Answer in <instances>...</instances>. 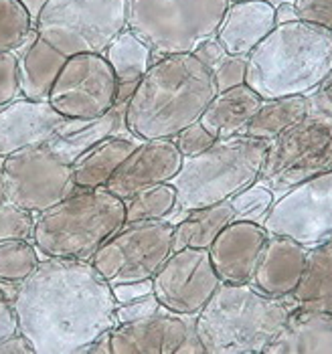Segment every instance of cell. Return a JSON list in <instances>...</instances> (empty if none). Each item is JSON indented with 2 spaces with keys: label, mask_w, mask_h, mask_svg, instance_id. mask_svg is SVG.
I'll return each instance as SVG.
<instances>
[{
  "label": "cell",
  "mask_w": 332,
  "mask_h": 354,
  "mask_svg": "<svg viewBox=\"0 0 332 354\" xmlns=\"http://www.w3.org/2000/svg\"><path fill=\"white\" fill-rule=\"evenodd\" d=\"M172 140H174L176 148L181 150V154L187 158V156H196V154L209 150V148L215 144L217 138L213 136V134L201 124V120H199V122H194L191 126H187L183 132H178Z\"/></svg>",
  "instance_id": "obj_37"
},
{
  "label": "cell",
  "mask_w": 332,
  "mask_h": 354,
  "mask_svg": "<svg viewBox=\"0 0 332 354\" xmlns=\"http://www.w3.org/2000/svg\"><path fill=\"white\" fill-rule=\"evenodd\" d=\"M25 6H27V10L30 12V17L35 19V23H37V17L41 15V10H43V6L49 2V0H21Z\"/></svg>",
  "instance_id": "obj_47"
},
{
  "label": "cell",
  "mask_w": 332,
  "mask_h": 354,
  "mask_svg": "<svg viewBox=\"0 0 332 354\" xmlns=\"http://www.w3.org/2000/svg\"><path fill=\"white\" fill-rule=\"evenodd\" d=\"M185 156L172 138L142 140L136 150L118 166L106 189L122 201L134 194L170 183L181 170Z\"/></svg>",
  "instance_id": "obj_17"
},
{
  "label": "cell",
  "mask_w": 332,
  "mask_h": 354,
  "mask_svg": "<svg viewBox=\"0 0 332 354\" xmlns=\"http://www.w3.org/2000/svg\"><path fill=\"white\" fill-rule=\"evenodd\" d=\"M331 142L332 115L306 113L300 122L270 140L259 183L279 196L306 178L332 170Z\"/></svg>",
  "instance_id": "obj_9"
},
{
  "label": "cell",
  "mask_w": 332,
  "mask_h": 354,
  "mask_svg": "<svg viewBox=\"0 0 332 354\" xmlns=\"http://www.w3.org/2000/svg\"><path fill=\"white\" fill-rule=\"evenodd\" d=\"M21 97L19 53L0 51V108Z\"/></svg>",
  "instance_id": "obj_35"
},
{
  "label": "cell",
  "mask_w": 332,
  "mask_h": 354,
  "mask_svg": "<svg viewBox=\"0 0 332 354\" xmlns=\"http://www.w3.org/2000/svg\"><path fill=\"white\" fill-rule=\"evenodd\" d=\"M35 213H28L21 207L4 203L0 207V241L6 239H27L33 241L35 233Z\"/></svg>",
  "instance_id": "obj_34"
},
{
  "label": "cell",
  "mask_w": 332,
  "mask_h": 354,
  "mask_svg": "<svg viewBox=\"0 0 332 354\" xmlns=\"http://www.w3.org/2000/svg\"><path fill=\"white\" fill-rule=\"evenodd\" d=\"M126 223L122 198L102 189H77L35 218L33 243L41 259L91 261L95 251Z\"/></svg>",
  "instance_id": "obj_6"
},
{
  "label": "cell",
  "mask_w": 332,
  "mask_h": 354,
  "mask_svg": "<svg viewBox=\"0 0 332 354\" xmlns=\"http://www.w3.org/2000/svg\"><path fill=\"white\" fill-rule=\"evenodd\" d=\"M306 102L310 111L332 115V71L310 93H306Z\"/></svg>",
  "instance_id": "obj_40"
},
{
  "label": "cell",
  "mask_w": 332,
  "mask_h": 354,
  "mask_svg": "<svg viewBox=\"0 0 332 354\" xmlns=\"http://www.w3.org/2000/svg\"><path fill=\"white\" fill-rule=\"evenodd\" d=\"M229 0H128V28L165 55L193 53L199 43L215 37Z\"/></svg>",
  "instance_id": "obj_7"
},
{
  "label": "cell",
  "mask_w": 332,
  "mask_h": 354,
  "mask_svg": "<svg viewBox=\"0 0 332 354\" xmlns=\"http://www.w3.org/2000/svg\"><path fill=\"white\" fill-rule=\"evenodd\" d=\"M308 251V247L288 237L270 235L249 283L270 296H290L304 275Z\"/></svg>",
  "instance_id": "obj_19"
},
{
  "label": "cell",
  "mask_w": 332,
  "mask_h": 354,
  "mask_svg": "<svg viewBox=\"0 0 332 354\" xmlns=\"http://www.w3.org/2000/svg\"><path fill=\"white\" fill-rule=\"evenodd\" d=\"M6 203V183H4V156H0V207Z\"/></svg>",
  "instance_id": "obj_48"
},
{
  "label": "cell",
  "mask_w": 332,
  "mask_h": 354,
  "mask_svg": "<svg viewBox=\"0 0 332 354\" xmlns=\"http://www.w3.org/2000/svg\"><path fill=\"white\" fill-rule=\"evenodd\" d=\"M0 354H35V348L27 336L19 330L17 334L0 340Z\"/></svg>",
  "instance_id": "obj_44"
},
{
  "label": "cell",
  "mask_w": 332,
  "mask_h": 354,
  "mask_svg": "<svg viewBox=\"0 0 332 354\" xmlns=\"http://www.w3.org/2000/svg\"><path fill=\"white\" fill-rule=\"evenodd\" d=\"M306 113H310L306 95H290L277 100H264L261 108L255 118L249 122L243 136L259 138V140H274L284 130L300 122Z\"/></svg>",
  "instance_id": "obj_29"
},
{
  "label": "cell",
  "mask_w": 332,
  "mask_h": 354,
  "mask_svg": "<svg viewBox=\"0 0 332 354\" xmlns=\"http://www.w3.org/2000/svg\"><path fill=\"white\" fill-rule=\"evenodd\" d=\"M331 168H332V142H331Z\"/></svg>",
  "instance_id": "obj_50"
},
{
  "label": "cell",
  "mask_w": 332,
  "mask_h": 354,
  "mask_svg": "<svg viewBox=\"0 0 332 354\" xmlns=\"http://www.w3.org/2000/svg\"><path fill=\"white\" fill-rule=\"evenodd\" d=\"M292 296H270L253 283H223L196 316L207 354H264L282 332Z\"/></svg>",
  "instance_id": "obj_3"
},
{
  "label": "cell",
  "mask_w": 332,
  "mask_h": 354,
  "mask_svg": "<svg viewBox=\"0 0 332 354\" xmlns=\"http://www.w3.org/2000/svg\"><path fill=\"white\" fill-rule=\"evenodd\" d=\"M110 136H132L126 126V106H116L95 120H80L69 132L57 136L47 146L61 160L71 164L87 148Z\"/></svg>",
  "instance_id": "obj_26"
},
{
  "label": "cell",
  "mask_w": 332,
  "mask_h": 354,
  "mask_svg": "<svg viewBox=\"0 0 332 354\" xmlns=\"http://www.w3.org/2000/svg\"><path fill=\"white\" fill-rule=\"evenodd\" d=\"M160 301L156 298V294H148L126 304H118L116 308V324H128V322H136L142 318H148L152 314H156L160 310Z\"/></svg>",
  "instance_id": "obj_38"
},
{
  "label": "cell",
  "mask_w": 332,
  "mask_h": 354,
  "mask_svg": "<svg viewBox=\"0 0 332 354\" xmlns=\"http://www.w3.org/2000/svg\"><path fill=\"white\" fill-rule=\"evenodd\" d=\"M174 251V223L132 221L124 223L95 251L91 263L110 286L150 279Z\"/></svg>",
  "instance_id": "obj_10"
},
{
  "label": "cell",
  "mask_w": 332,
  "mask_h": 354,
  "mask_svg": "<svg viewBox=\"0 0 332 354\" xmlns=\"http://www.w3.org/2000/svg\"><path fill=\"white\" fill-rule=\"evenodd\" d=\"M268 239L270 233L264 225L249 221L229 223L209 247L213 268L223 283H249Z\"/></svg>",
  "instance_id": "obj_18"
},
{
  "label": "cell",
  "mask_w": 332,
  "mask_h": 354,
  "mask_svg": "<svg viewBox=\"0 0 332 354\" xmlns=\"http://www.w3.org/2000/svg\"><path fill=\"white\" fill-rule=\"evenodd\" d=\"M128 28V0H49L35 30L63 55L98 53Z\"/></svg>",
  "instance_id": "obj_8"
},
{
  "label": "cell",
  "mask_w": 332,
  "mask_h": 354,
  "mask_svg": "<svg viewBox=\"0 0 332 354\" xmlns=\"http://www.w3.org/2000/svg\"><path fill=\"white\" fill-rule=\"evenodd\" d=\"M193 55L205 67H209L211 71H215L223 61H225L227 51L223 49V45L215 37H211V39H205L203 43H199L196 49L193 51Z\"/></svg>",
  "instance_id": "obj_41"
},
{
  "label": "cell",
  "mask_w": 332,
  "mask_h": 354,
  "mask_svg": "<svg viewBox=\"0 0 332 354\" xmlns=\"http://www.w3.org/2000/svg\"><path fill=\"white\" fill-rule=\"evenodd\" d=\"M140 142L142 140L134 136H110L87 148L71 162L77 189L106 187L118 166L136 150Z\"/></svg>",
  "instance_id": "obj_24"
},
{
  "label": "cell",
  "mask_w": 332,
  "mask_h": 354,
  "mask_svg": "<svg viewBox=\"0 0 332 354\" xmlns=\"http://www.w3.org/2000/svg\"><path fill=\"white\" fill-rule=\"evenodd\" d=\"M300 21L296 6L294 4H279L276 8V25H286V23H294Z\"/></svg>",
  "instance_id": "obj_46"
},
{
  "label": "cell",
  "mask_w": 332,
  "mask_h": 354,
  "mask_svg": "<svg viewBox=\"0 0 332 354\" xmlns=\"http://www.w3.org/2000/svg\"><path fill=\"white\" fill-rule=\"evenodd\" d=\"M290 296L296 308L332 314V239L308 251L304 275Z\"/></svg>",
  "instance_id": "obj_27"
},
{
  "label": "cell",
  "mask_w": 332,
  "mask_h": 354,
  "mask_svg": "<svg viewBox=\"0 0 332 354\" xmlns=\"http://www.w3.org/2000/svg\"><path fill=\"white\" fill-rule=\"evenodd\" d=\"M124 205H126V223L163 221V218L168 221L176 207V189L170 183H165L134 194L132 198L124 201Z\"/></svg>",
  "instance_id": "obj_30"
},
{
  "label": "cell",
  "mask_w": 332,
  "mask_h": 354,
  "mask_svg": "<svg viewBox=\"0 0 332 354\" xmlns=\"http://www.w3.org/2000/svg\"><path fill=\"white\" fill-rule=\"evenodd\" d=\"M217 93L243 85L248 80V55H227L221 65L213 71Z\"/></svg>",
  "instance_id": "obj_36"
},
{
  "label": "cell",
  "mask_w": 332,
  "mask_h": 354,
  "mask_svg": "<svg viewBox=\"0 0 332 354\" xmlns=\"http://www.w3.org/2000/svg\"><path fill=\"white\" fill-rule=\"evenodd\" d=\"M77 120L65 118L49 102L17 97L0 108V156H10L28 146L49 144L69 132Z\"/></svg>",
  "instance_id": "obj_16"
},
{
  "label": "cell",
  "mask_w": 332,
  "mask_h": 354,
  "mask_svg": "<svg viewBox=\"0 0 332 354\" xmlns=\"http://www.w3.org/2000/svg\"><path fill=\"white\" fill-rule=\"evenodd\" d=\"M104 57L118 80V106H126L154 63L152 49L130 28H124L104 51Z\"/></svg>",
  "instance_id": "obj_25"
},
{
  "label": "cell",
  "mask_w": 332,
  "mask_h": 354,
  "mask_svg": "<svg viewBox=\"0 0 332 354\" xmlns=\"http://www.w3.org/2000/svg\"><path fill=\"white\" fill-rule=\"evenodd\" d=\"M233 221L235 213L229 201L191 211L174 225V249H209L217 235Z\"/></svg>",
  "instance_id": "obj_28"
},
{
  "label": "cell",
  "mask_w": 332,
  "mask_h": 354,
  "mask_svg": "<svg viewBox=\"0 0 332 354\" xmlns=\"http://www.w3.org/2000/svg\"><path fill=\"white\" fill-rule=\"evenodd\" d=\"M276 27V8L266 0L229 2L215 39L227 55H249Z\"/></svg>",
  "instance_id": "obj_20"
},
{
  "label": "cell",
  "mask_w": 332,
  "mask_h": 354,
  "mask_svg": "<svg viewBox=\"0 0 332 354\" xmlns=\"http://www.w3.org/2000/svg\"><path fill=\"white\" fill-rule=\"evenodd\" d=\"M35 32V19L21 0H0V51H17Z\"/></svg>",
  "instance_id": "obj_32"
},
{
  "label": "cell",
  "mask_w": 332,
  "mask_h": 354,
  "mask_svg": "<svg viewBox=\"0 0 332 354\" xmlns=\"http://www.w3.org/2000/svg\"><path fill=\"white\" fill-rule=\"evenodd\" d=\"M75 354H113L111 353V330L102 332L98 338H93L89 344L82 346Z\"/></svg>",
  "instance_id": "obj_45"
},
{
  "label": "cell",
  "mask_w": 332,
  "mask_h": 354,
  "mask_svg": "<svg viewBox=\"0 0 332 354\" xmlns=\"http://www.w3.org/2000/svg\"><path fill=\"white\" fill-rule=\"evenodd\" d=\"M113 298L118 304H126V301L136 300L142 296H148L154 292V283L152 277L150 279H140V281H126V283H116L111 286Z\"/></svg>",
  "instance_id": "obj_42"
},
{
  "label": "cell",
  "mask_w": 332,
  "mask_h": 354,
  "mask_svg": "<svg viewBox=\"0 0 332 354\" xmlns=\"http://www.w3.org/2000/svg\"><path fill=\"white\" fill-rule=\"evenodd\" d=\"M113 354H207L196 334V316L165 306L148 318L111 328Z\"/></svg>",
  "instance_id": "obj_15"
},
{
  "label": "cell",
  "mask_w": 332,
  "mask_h": 354,
  "mask_svg": "<svg viewBox=\"0 0 332 354\" xmlns=\"http://www.w3.org/2000/svg\"><path fill=\"white\" fill-rule=\"evenodd\" d=\"M264 229L308 249L331 241L332 170L306 178L276 196Z\"/></svg>",
  "instance_id": "obj_12"
},
{
  "label": "cell",
  "mask_w": 332,
  "mask_h": 354,
  "mask_svg": "<svg viewBox=\"0 0 332 354\" xmlns=\"http://www.w3.org/2000/svg\"><path fill=\"white\" fill-rule=\"evenodd\" d=\"M268 146V140L241 134L219 138L209 150L187 156L170 180L176 189V207L168 221L176 225L187 213L229 201L233 194L257 183Z\"/></svg>",
  "instance_id": "obj_5"
},
{
  "label": "cell",
  "mask_w": 332,
  "mask_h": 354,
  "mask_svg": "<svg viewBox=\"0 0 332 354\" xmlns=\"http://www.w3.org/2000/svg\"><path fill=\"white\" fill-rule=\"evenodd\" d=\"M229 2H243V0H229Z\"/></svg>",
  "instance_id": "obj_51"
},
{
  "label": "cell",
  "mask_w": 332,
  "mask_h": 354,
  "mask_svg": "<svg viewBox=\"0 0 332 354\" xmlns=\"http://www.w3.org/2000/svg\"><path fill=\"white\" fill-rule=\"evenodd\" d=\"M41 255L33 241L27 239H6L0 241V281L21 283L37 270Z\"/></svg>",
  "instance_id": "obj_31"
},
{
  "label": "cell",
  "mask_w": 332,
  "mask_h": 354,
  "mask_svg": "<svg viewBox=\"0 0 332 354\" xmlns=\"http://www.w3.org/2000/svg\"><path fill=\"white\" fill-rule=\"evenodd\" d=\"M19 53V75H21V95L35 102H49L53 85L67 63V55L55 49L37 30L28 41L17 49Z\"/></svg>",
  "instance_id": "obj_21"
},
{
  "label": "cell",
  "mask_w": 332,
  "mask_h": 354,
  "mask_svg": "<svg viewBox=\"0 0 332 354\" xmlns=\"http://www.w3.org/2000/svg\"><path fill=\"white\" fill-rule=\"evenodd\" d=\"M266 2H270V4H272L274 8H277L279 4H294L296 0H266Z\"/></svg>",
  "instance_id": "obj_49"
},
{
  "label": "cell",
  "mask_w": 332,
  "mask_h": 354,
  "mask_svg": "<svg viewBox=\"0 0 332 354\" xmlns=\"http://www.w3.org/2000/svg\"><path fill=\"white\" fill-rule=\"evenodd\" d=\"M152 283L165 308L185 316H199L221 286V279L213 268L209 249L183 247L170 253Z\"/></svg>",
  "instance_id": "obj_14"
},
{
  "label": "cell",
  "mask_w": 332,
  "mask_h": 354,
  "mask_svg": "<svg viewBox=\"0 0 332 354\" xmlns=\"http://www.w3.org/2000/svg\"><path fill=\"white\" fill-rule=\"evenodd\" d=\"M332 71V32L304 21L276 25L248 55V83L264 100L306 95Z\"/></svg>",
  "instance_id": "obj_4"
},
{
  "label": "cell",
  "mask_w": 332,
  "mask_h": 354,
  "mask_svg": "<svg viewBox=\"0 0 332 354\" xmlns=\"http://www.w3.org/2000/svg\"><path fill=\"white\" fill-rule=\"evenodd\" d=\"M298 19L332 32V0H296Z\"/></svg>",
  "instance_id": "obj_39"
},
{
  "label": "cell",
  "mask_w": 332,
  "mask_h": 354,
  "mask_svg": "<svg viewBox=\"0 0 332 354\" xmlns=\"http://www.w3.org/2000/svg\"><path fill=\"white\" fill-rule=\"evenodd\" d=\"M19 332V318L15 312L12 300L0 290V340Z\"/></svg>",
  "instance_id": "obj_43"
},
{
  "label": "cell",
  "mask_w": 332,
  "mask_h": 354,
  "mask_svg": "<svg viewBox=\"0 0 332 354\" xmlns=\"http://www.w3.org/2000/svg\"><path fill=\"white\" fill-rule=\"evenodd\" d=\"M49 104L65 118L95 120L118 106V80L104 55L82 53L67 59Z\"/></svg>",
  "instance_id": "obj_13"
},
{
  "label": "cell",
  "mask_w": 332,
  "mask_h": 354,
  "mask_svg": "<svg viewBox=\"0 0 332 354\" xmlns=\"http://www.w3.org/2000/svg\"><path fill=\"white\" fill-rule=\"evenodd\" d=\"M12 306L35 354H75L116 326L118 301L91 261L49 257L15 286Z\"/></svg>",
  "instance_id": "obj_1"
},
{
  "label": "cell",
  "mask_w": 332,
  "mask_h": 354,
  "mask_svg": "<svg viewBox=\"0 0 332 354\" xmlns=\"http://www.w3.org/2000/svg\"><path fill=\"white\" fill-rule=\"evenodd\" d=\"M264 97L248 83L217 93L201 115V124L217 138L241 136L261 108Z\"/></svg>",
  "instance_id": "obj_23"
},
{
  "label": "cell",
  "mask_w": 332,
  "mask_h": 354,
  "mask_svg": "<svg viewBox=\"0 0 332 354\" xmlns=\"http://www.w3.org/2000/svg\"><path fill=\"white\" fill-rule=\"evenodd\" d=\"M264 354H332V314L294 308Z\"/></svg>",
  "instance_id": "obj_22"
},
{
  "label": "cell",
  "mask_w": 332,
  "mask_h": 354,
  "mask_svg": "<svg viewBox=\"0 0 332 354\" xmlns=\"http://www.w3.org/2000/svg\"><path fill=\"white\" fill-rule=\"evenodd\" d=\"M217 95L213 71L193 53L156 59L126 104V126L138 140L174 138L201 120Z\"/></svg>",
  "instance_id": "obj_2"
},
{
  "label": "cell",
  "mask_w": 332,
  "mask_h": 354,
  "mask_svg": "<svg viewBox=\"0 0 332 354\" xmlns=\"http://www.w3.org/2000/svg\"><path fill=\"white\" fill-rule=\"evenodd\" d=\"M229 203L233 207L235 221H249V223L264 225L270 215L272 205L276 203V194L257 180L248 189L233 194Z\"/></svg>",
  "instance_id": "obj_33"
},
{
  "label": "cell",
  "mask_w": 332,
  "mask_h": 354,
  "mask_svg": "<svg viewBox=\"0 0 332 354\" xmlns=\"http://www.w3.org/2000/svg\"><path fill=\"white\" fill-rule=\"evenodd\" d=\"M6 203L43 213L77 191L71 164L47 146H28L4 158Z\"/></svg>",
  "instance_id": "obj_11"
}]
</instances>
